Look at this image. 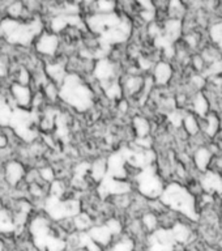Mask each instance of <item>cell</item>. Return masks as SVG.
<instances>
[{"label":"cell","instance_id":"cell-1","mask_svg":"<svg viewBox=\"0 0 222 251\" xmlns=\"http://www.w3.org/2000/svg\"><path fill=\"white\" fill-rule=\"evenodd\" d=\"M59 103L66 105L76 113H89L96 105L93 82H90L85 76L70 72L59 85Z\"/></svg>","mask_w":222,"mask_h":251},{"label":"cell","instance_id":"cell-2","mask_svg":"<svg viewBox=\"0 0 222 251\" xmlns=\"http://www.w3.org/2000/svg\"><path fill=\"white\" fill-rule=\"evenodd\" d=\"M31 50L41 60L47 62L63 56V41L60 34L45 29L31 46Z\"/></svg>","mask_w":222,"mask_h":251},{"label":"cell","instance_id":"cell-3","mask_svg":"<svg viewBox=\"0 0 222 251\" xmlns=\"http://www.w3.org/2000/svg\"><path fill=\"white\" fill-rule=\"evenodd\" d=\"M3 179L7 184L8 188L17 190L25 186V176H26L27 165L24 164L23 161L19 160L17 157H13L5 164L0 166Z\"/></svg>","mask_w":222,"mask_h":251},{"label":"cell","instance_id":"cell-4","mask_svg":"<svg viewBox=\"0 0 222 251\" xmlns=\"http://www.w3.org/2000/svg\"><path fill=\"white\" fill-rule=\"evenodd\" d=\"M34 92L35 90L30 85H24L20 82L11 81L8 82L5 93H7L8 100L15 109L30 110Z\"/></svg>","mask_w":222,"mask_h":251},{"label":"cell","instance_id":"cell-5","mask_svg":"<svg viewBox=\"0 0 222 251\" xmlns=\"http://www.w3.org/2000/svg\"><path fill=\"white\" fill-rule=\"evenodd\" d=\"M43 70H45V74L50 81L55 82L56 85H60L68 75L67 56H59V58L52 59V60L43 62Z\"/></svg>","mask_w":222,"mask_h":251},{"label":"cell","instance_id":"cell-6","mask_svg":"<svg viewBox=\"0 0 222 251\" xmlns=\"http://www.w3.org/2000/svg\"><path fill=\"white\" fill-rule=\"evenodd\" d=\"M88 234L92 239H93L94 242L98 243L99 246H102L103 249H107V247L111 245V242L114 241L113 233L110 231V229L106 226L105 223H96L93 226L90 227L89 230H88Z\"/></svg>","mask_w":222,"mask_h":251},{"label":"cell","instance_id":"cell-7","mask_svg":"<svg viewBox=\"0 0 222 251\" xmlns=\"http://www.w3.org/2000/svg\"><path fill=\"white\" fill-rule=\"evenodd\" d=\"M16 224L13 212L7 204L0 205V235L1 237H15Z\"/></svg>","mask_w":222,"mask_h":251},{"label":"cell","instance_id":"cell-8","mask_svg":"<svg viewBox=\"0 0 222 251\" xmlns=\"http://www.w3.org/2000/svg\"><path fill=\"white\" fill-rule=\"evenodd\" d=\"M37 169H38L39 179L42 180L43 183L49 184V186L58 178L56 170L51 165H42V166H38Z\"/></svg>","mask_w":222,"mask_h":251},{"label":"cell","instance_id":"cell-9","mask_svg":"<svg viewBox=\"0 0 222 251\" xmlns=\"http://www.w3.org/2000/svg\"><path fill=\"white\" fill-rule=\"evenodd\" d=\"M133 129H135V132H136L137 137H145L147 136V133L149 131V125L147 119L143 117H136L133 119Z\"/></svg>","mask_w":222,"mask_h":251},{"label":"cell","instance_id":"cell-10","mask_svg":"<svg viewBox=\"0 0 222 251\" xmlns=\"http://www.w3.org/2000/svg\"><path fill=\"white\" fill-rule=\"evenodd\" d=\"M0 251H7V246H5V241L4 238L0 235Z\"/></svg>","mask_w":222,"mask_h":251}]
</instances>
